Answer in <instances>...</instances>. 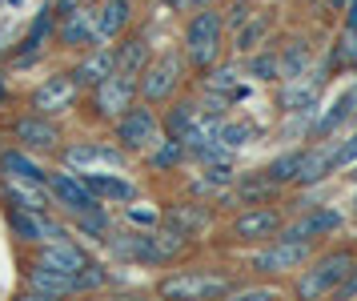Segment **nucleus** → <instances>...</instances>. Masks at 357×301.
Segmentation results:
<instances>
[{
	"label": "nucleus",
	"mask_w": 357,
	"mask_h": 301,
	"mask_svg": "<svg viewBox=\"0 0 357 301\" xmlns=\"http://www.w3.org/2000/svg\"><path fill=\"white\" fill-rule=\"evenodd\" d=\"M161 117L157 109H149V105H132L121 121H113V145L125 153V157H145L153 145L161 141Z\"/></svg>",
	"instance_id": "5"
},
{
	"label": "nucleus",
	"mask_w": 357,
	"mask_h": 301,
	"mask_svg": "<svg viewBox=\"0 0 357 301\" xmlns=\"http://www.w3.org/2000/svg\"><path fill=\"white\" fill-rule=\"evenodd\" d=\"M345 4H349V0H325V8H329V13H345Z\"/></svg>",
	"instance_id": "46"
},
{
	"label": "nucleus",
	"mask_w": 357,
	"mask_h": 301,
	"mask_svg": "<svg viewBox=\"0 0 357 301\" xmlns=\"http://www.w3.org/2000/svg\"><path fill=\"white\" fill-rule=\"evenodd\" d=\"M354 217H357V193H354Z\"/></svg>",
	"instance_id": "48"
},
{
	"label": "nucleus",
	"mask_w": 357,
	"mask_h": 301,
	"mask_svg": "<svg viewBox=\"0 0 357 301\" xmlns=\"http://www.w3.org/2000/svg\"><path fill=\"white\" fill-rule=\"evenodd\" d=\"M8 4H17V0H8Z\"/></svg>",
	"instance_id": "51"
},
{
	"label": "nucleus",
	"mask_w": 357,
	"mask_h": 301,
	"mask_svg": "<svg viewBox=\"0 0 357 301\" xmlns=\"http://www.w3.org/2000/svg\"><path fill=\"white\" fill-rule=\"evenodd\" d=\"M0 181H20V185H45L49 181V169L33 157V153H24V149H4L0 153Z\"/></svg>",
	"instance_id": "24"
},
{
	"label": "nucleus",
	"mask_w": 357,
	"mask_h": 301,
	"mask_svg": "<svg viewBox=\"0 0 357 301\" xmlns=\"http://www.w3.org/2000/svg\"><path fill=\"white\" fill-rule=\"evenodd\" d=\"M13 301H65V298H49V293H33V289H20Z\"/></svg>",
	"instance_id": "43"
},
{
	"label": "nucleus",
	"mask_w": 357,
	"mask_h": 301,
	"mask_svg": "<svg viewBox=\"0 0 357 301\" xmlns=\"http://www.w3.org/2000/svg\"><path fill=\"white\" fill-rule=\"evenodd\" d=\"M333 165H337V169L357 165V121H354V129H349V137H341L337 149H333Z\"/></svg>",
	"instance_id": "38"
},
{
	"label": "nucleus",
	"mask_w": 357,
	"mask_h": 301,
	"mask_svg": "<svg viewBox=\"0 0 357 301\" xmlns=\"http://www.w3.org/2000/svg\"><path fill=\"white\" fill-rule=\"evenodd\" d=\"M185 73L189 64L181 61L177 52H161L145 64V73L137 77V101L149 105V109H161V105H173L185 89Z\"/></svg>",
	"instance_id": "4"
},
{
	"label": "nucleus",
	"mask_w": 357,
	"mask_h": 301,
	"mask_svg": "<svg viewBox=\"0 0 357 301\" xmlns=\"http://www.w3.org/2000/svg\"><path fill=\"white\" fill-rule=\"evenodd\" d=\"M113 57H116V73H125V77H141L145 64L153 61V45H149L145 32H125V41L113 45Z\"/></svg>",
	"instance_id": "26"
},
{
	"label": "nucleus",
	"mask_w": 357,
	"mask_h": 301,
	"mask_svg": "<svg viewBox=\"0 0 357 301\" xmlns=\"http://www.w3.org/2000/svg\"><path fill=\"white\" fill-rule=\"evenodd\" d=\"M56 13V8H52ZM56 45L73 48V52H89V48H105L97 41V24H93V8L89 4H77L68 13H56V32H52Z\"/></svg>",
	"instance_id": "16"
},
{
	"label": "nucleus",
	"mask_w": 357,
	"mask_h": 301,
	"mask_svg": "<svg viewBox=\"0 0 357 301\" xmlns=\"http://www.w3.org/2000/svg\"><path fill=\"white\" fill-rule=\"evenodd\" d=\"M245 73H249L253 80L277 85V80H281V68H277V48H257V52H249V61H245Z\"/></svg>",
	"instance_id": "36"
},
{
	"label": "nucleus",
	"mask_w": 357,
	"mask_h": 301,
	"mask_svg": "<svg viewBox=\"0 0 357 301\" xmlns=\"http://www.w3.org/2000/svg\"><path fill=\"white\" fill-rule=\"evenodd\" d=\"M81 177V185L89 189V197L97 201V205H132L137 201V181H129V177L121 173H77Z\"/></svg>",
	"instance_id": "20"
},
{
	"label": "nucleus",
	"mask_w": 357,
	"mask_h": 301,
	"mask_svg": "<svg viewBox=\"0 0 357 301\" xmlns=\"http://www.w3.org/2000/svg\"><path fill=\"white\" fill-rule=\"evenodd\" d=\"M357 254L349 245H337V249H325L321 257H309L305 265L297 270V286H293V298L297 301H329L341 289V281L349 277Z\"/></svg>",
	"instance_id": "1"
},
{
	"label": "nucleus",
	"mask_w": 357,
	"mask_h": 301,
	"mask_svg": "<svg viewBox=\"0 0 357 301\" xmlns=\"http://www.w3.org/2000/svg\"><path fill=\"white\" fill-rule=\"evenodd\" d=\"M132 105H137V77H125V73H113L109 80H100L97 89L84 93V109H89V117L100 121V125L121 121Z\"/></svg>",
	"instance_id": "6"
},
{
	"label": "nucleus",
	"mask_w": 357,
	"mask_h": 301,
	"mask_svg": "<svg viewBox=\"0 0 357 301\" xmlns=\"http://www.w3.org/2000/svg\"><path fill=\"white\" fill-rule=\"evenodd\" d=\"M24 261L36 265V270H52V273H65V277H77V273L93 261V254H89L77 237H61V241L40 245V249H29Z\"/></svg>",
	"instance_id": "13"
},
{
	"label": "nucleus",
	"mask_w": 357,
	"mask_h": 301,
	"mask_svg": "<svg viewBox=\"0 0 357 301\" xmlns=\"http://www.w3.org/2000/svg\"><path fill=\"white\" fill-rule=\"evenodd\" d=\"M221 301H281V289H273V286H237Z\"/></svg>",
	"instance_id": "37"
},
{
	"label": "nucleus",
	"mask_w": 357,
	"mask_h": 301,
	"mask_svg": "<svg viewBox=\"0 0 357 301\" xmlns=\"http://www.w3.org/2000/svg\"><path fill=\"white\" fill-rule=\"evenodd\" d=\"M333 149L337 141H313L301 149V165H297V181L293 185H301V189H313V185H321L329 177L337 173V165H333Z\"/></svg>",
	"instance_id": "21"
},
{
	"label": "nucleus",
	"mask_w": 357,
	"mask_h": 301,
	"mask_svg": "<svg viewBox=\"0 0 357 301\" xmlns=\"http://www.w3.org/2000/svg\"><path fill=\"white\" fill-rule=\"evenodd\" d=\"M8 137L17 141V149L33 153V157H36V153H56L61 141H65V133H61V125H56L52 117H40V112H29V109L13 121Z\"/></svg>",
	"instance_id": "11"
},
{
	"label": "nucleus",
	"mask_w": 357,
	"mask_h": 301,
	"mask_svg": "<svg viewBox=\"0 0 357 301\" xmlns=\"http://www.w3.org/2000/svg\"><path fill=\"white\" fill-rule=\"evenodd\" d=\"M8 233L24 249H40L49 241L68 237V225L61 217H52V213H20V209H8Z\"/></svg>",
	"instance_id": "12"
},
{
	"label": "nucleus",
	"mask_w": 357,
	"mask_h": 301,
	"mask_svg": "<svg viewBox=\"0 0 357 301\" xmlns=\"http://www.w3.org/2000/svg\"><path fill=\"white\" fill-rule=\"evenodd\" d=\"M73 229L81 233V237H89V241H100L105 245V237L113 233L116 225H113V217H109V209L105 205H97V209H89V213H81V217H73Z\"/></svg>",
	"instance_id": "35"
},
{
	"label": "nucleus",
	"mask_w": 357,
	"mask_h": 301,
	"mask_svg": "<svg viewBox=\"0 0 357 301\" xmlns=\"http://www.w3.org/2000/svg\"><path fill=\"white\" fill-rule=\"evenodd\" d=\"M165 8H173V13H193V0H161Z\"/></svg>",
	"instance_id": "45"
},
{
	"label": "nucleus",
	"mask_w": 357,
	"mask_h": 301,
	"mask_svg": "<svg viewBox=\"0 0 357 301\" xmlns=\"http://www.w3.org/2000/svg\"><path fill=\"white\" fill-rule=\"evenodd\" d=\"M77 4H97V0H77Z\"/></svg>",
	"instance_id": "49"
},
{
	"label": "nucleus",
	"mask_w": 357,
	"mask_h": 301,
	"mask_svg": "<svg viewBox=\"0 0 357 301\" xmlns=\"http://www.w3.org/2000/svg\"><path fill=\"white\" fill-rule=\"evenodd\" d=\"M333 301H357V261H354V270H349V277L341 281V289L333 293Z\"/></svg>",
	"instance_id": "41"
},
{
	"label": "nucleus",
	"mask_w": 357,
	"mask_h": 301,
	"mask_svg": "<svg viewBox=\"0 0 357 301\" xmlns=\"http://www.w3.org/2000/svg\"><path fill=\"white\" fill-rule=\"evenodd\" d=\"M341 29L357 32V0H349V4H345V13H341Z\"/></svg>",
	"instance_id": "42"
},
{
	"label": "nucleus",
	"mask_w": 357,
	"mask_h": 301,
	"mask_svg": "<svg viewBox=\"0 0 357 301\" xmlns=\"http://www.w3.org/2000/svg\"><path fill=\"white\" fill-rule=\"evenodd\" d=\"M309 61H313V52H309V41L305 36H293L285 45L277 48V68H281V80H297L309 73Z\"/></svg>",
	"instance_id": "30"
},
{
	"label": "nucleus",
	"mask_w": 357,
	"mask_h": 301,
	"mask_svg": "<svg viewBox=\"0 0 357 301\" xmlns=\"http://www.w3.org/2000/svg\"><path fill=\"white\" fill-rule=\"evenodd\" d=\"M265 41H269V16H265V13H253V16H249V20L241 24V29L233 32V48H237L241 57L257 52Z\"/></svg>",
	"instance_id": "32"
},
{
	"label": "nucleus",
	"mask_w": 357,
	"mask_h": 301,
	"mask_svg": "<svg viewBox=\"0 0 357 301\" xmlns=\"http://www.w3.org/2000/svg\"><path fill=\"white\" fill-rule=\"evenodd\" d=\"M321 89H325V77H317V73H305V77H297V80H281L277 109L285 112V117L317 112L321 109Z\"/></svg>",
	"instance_id": "19"
},
{
	"label": "nucleus",
	"mask_w": 357,
	"mask_h": 301,
	"mask_svg": "<svg viewBox=\"0 0 357 301\" xmlns=\"http://www.w3.org/2000/svg\"><path fill=\"white\" fill-rule=\"evenodd\" d=\"M354 181H357V169H354Z\"/></svg>",
	"instance_id": "50"
},
{
	"label": "nucleus",
	"mask_w": 357,
	"mask_h": 301,
	"mask_svg": "<svg viewBox=\"0 0 357 301\" xmlns=\"http://www.w3.org/2000/svg\"><path fill=\"white\" fill-rule=\"evenodd\" d=\"M20 289L77 301V277H65V273H52V270H36V265H29V261H20Z\"/></svg>",
	"instance_id": "23"
},
{
	"label": "nucleus",
	"mask_w": 357,
	"mask_h": 301,
	"mask_svg": "<svg viewBox=\"0 0 357 301\" xmlns=\"http://www.w3.org/2000/svg\"><path fill=\"white\" fill-rule=\"evenodd\" d=\"M161 225H169V229H177L181 237L193 241L213 225V213L205 205H197V201H181V205H169L161 213Z\"/></svg>",
	"instance_id": "25"
},
{
	"label": "nucleus",
	"mask_w": 357,
	"mask_h": 301,
	"mask_svg": "<svg viewBox=\"0 0 357 301\" xmlns=\"http://www.w3.org/2000/svg\"><path fill=\"white\" fill-rule=\"evenodd\" d=\"M301 149H305V145H301ZM301 149H285L281 157H273L261 169V177H265L269 185H277V189L293 185V181H297V165H301Z\"/></svg>",
	"instance_id": "33"
},
{
	"label": "nucleus",
	"mask_w": 357,
	"mask_h": 301,
	"mask_svg": "<svg viewBox=\"0 0 357 301\" xmlns=\"http://www.w3.org/2000/svg\"><path fill=\"white\" fill-rule=\"evenodd\" d=\"M81 89H77V80H73V73H52V77H45L40 85H36L33 93H29V112H40V117H65V112H73L77 105H81Z\"/></svg>",
	"instance_id": "9"
},
{
	"label": "nucleus",
	"mask_w": 357,
	"mask_h": 301,
	"mask_svg": "<svg viewBox=\"0 0 357 301\" xmlns=\"http://www.w3.org/2000/svg\"><path fill=\"white\" fill-rule=\"evenodd\" d=\"M345 68L357 77V32H349V64H345Z\"/></svg>",
	"instance_id": "44"
},
{
	"label": "nucleus",
	"mask_w": 357,
	"mask_h": 301,
	"mask_svg": "<svg viewBox=\"0 0 357 301\" xmlns=\"http://www.w3.org/2000/svg\"><path fill=\"white\" fill-rule=\"evenodd\" d=\"M77 301H145V293H137V289H105V293H89V298H77Z\"/></svg>",
	"instance_id": "40"
},
{
	"label": "nucleus",
	"mask_w": 357,
	"mask_h": 301,
	"mask_svg": "<svg viewBox=\"0 0 357 301\" xmlns=\"http://www.w3.org/2000/svg\"><path fill=\"white\" fill-rule=\"evenodd\" d=\"M0 101H8V77L0 73Z\"/></svg>",
	"instance_id": "47"
},
{
	"label": "nucleus",
	"mask_w": 357,
	"mask_h": 301,
	"mask_svg": "<svg viewBox=\"0 0 357 301\" xmlns=\"http://www.w3.org/2000/svg\"><path fill=\"white\" fill-rule=\"evenodd\" d=\"M45 189H49V197H52V209L65 213V221L81 217V213H89V209H97V201L89 197V189L81 185V177L73 173V169H49Z\"/></svg>",
	"instance_id": "15"
},
{
	"label": "nucleus",
	"mask_w": 357,
	"mask_h": 301,
	"mask_svg": "<svg viewBox=\"0 0 357 301\" xmlns=\"http://www.w3.org/2000/svg\"><path fill=\"white\" fill-rule=\"evenodd\" d=\"M221 16H225V29L237 32V29L245 24V20L253 16V0H229V4H225V13H221Z\"/></svg>",
	"instance_id": "39"
},
{
	"label": "nucleus",
	"mask_w": 357,
	"mask_h": 301,
	"mask_svg": "<svg viewBox=\"0 0 357 301\" xmlns=\"http://www.w3.org/2000/svg\"><path fill=\"white\" fill-rule=\"evenodd\" d=\"M61 165L73 169V173H97L100 165L121 169V165H129V157L113 141H68L61 149Z\"/></svg>",
	"instance_id": "14"
},
{
	"label": "nucleus",
	"mask_w": 357,
	"mask_h": 301,
	"mask_svg": "<svg viewBox=\"0 0 357 301\" xmlns=\"http://www.w3.org/2000/svg\"><path fill=\"white\" fill-rule=\"evenodd\" d=\"M185 161H189V153H185V145L173 141V137H161V141L145 153V165L153 169V173H173V169H181Z\"/></svg>",
	"instance_id": "31"
},
{
	"label": "nucleus",
	"mask_w": 357,
	"mask_h": 301,
	"mask_svg": "<svg viewBox=\"0 0 357 301\" xmlns=\"http://www.w3.org/2000/svg\"><path fill=\"white\" fill-rule=\"evenodd\" d=\"M253 137H257V125H249V121H233V117H225L221 125L213 129V141L221 145V149H229V153L245 149Z\"/></svg>",
	"instance_id": "34"
},
{
	"label": "nucleus",
	"mask_w": 357,
	"mask_h": 301,
	"mask_svg": "<svg viewBox=\"0 0 357 301\" xmlns=\"http://www.w3.org/2000/svg\"><path fill=\"white\" fill-rule=\"evenodd\" d=\"M233 289H237L233 273L193 265V270H173V273H165V277H157L153 298L157 301H221Z\"/></svg>",
	"instance_id": "3"
},
{
	"label": "nucleus",
	"mask_w": 357,
	"mask_h": 301,
	"mask_svg": "<svg viewBox=\"0 0 357 301\" xmlns=\"http://www.w3.org/2000/svg\"><path fill=\"white\" fill-rule=\"evenodd\" d=\"M349 121H357V85H349L345 93L329 105V109L313 112V125H309V141H337V133Z\"/></svg>",
	"instance_id": "17"
},
{
	"label": "nucleus",
	"mask_w": 357,
	"mask_h": 301,
	"mask_svg": "<svg viewBox=\"0 0 357 301\" xmlns=\"http://www.w3.org/2000/svg\"><path fill=\"white\" fill-rule=\"evenodd\" d=\"M68 73H73V80H77V89H81V93L97 89L100 80H109V77L116 73L113 45H105V48H89V52H81V61L73 64Z\"/></svg>",
	"instance_id": "22"
},
{
	"label": "nucleus",
	"mask_w": 357,
	"mask_h": 301,
	"mask_svg": "<svg viewBox=\"0 0 357 301\" xmlns=\"http://www.w3.org/2000/svg\"><path fill=\"white\" fill-rule=\"evenodd\" d=\"M313 257V245H301V241H265L257 245V254L249 257V270L257 277H285V273H297Z\"/></svg>",
	"instance_id": "8"
},
{
	"label": "nucleus",
	"mask_w": 357,
	"mask_h": 301,
	"mask_svg": "<svg viewBox=\"0 0 357 301\" xmlns=\"http://www.w3.org/2000/svg\"><path fill=\"white\" fill-rule=\"evenodd\" d=\"M225 52V16L221 8H197L185 20V36H181V61L189 64L193 73H205L221 61Z\"/></svg>",
	"instance_id": "2"
},
{
	"label": "nucleus",
	"mask_w": 357,
	"mask_h": 301,
	"mask_svg": "<svg viewBox=\"0 0 357 301\" xmlns=\"http://www.w3.org/2000/svg\"><path fill=\"white\" fill-rule=\"evenodd\" d=\"M93 8V24H97V41L100 45H113L137 20V0H97L89 4Z\"/></svg>",
	"instance_id": "18"
},
{
	"label": "nucleus",
	"mask_w": 357,
	"mask_h": 301,
	"mask_svg": "<svg viewBox=\"0 0 357 301\" xmlns=\"http://www.w3.org/2000/svg\"><path fill=\"white\" fill-rule=\"evenodd\" d=\"M289 221L277 205H257V209H237V217L225 225V237L233 245H265L281 233V225Z\"/></svg>",
	"instance_id": "7"
},
{
	"label": "nucleus",
	"mask_w": 357,
	"mask_h": 301,
	"mask_svg": "<svg viewBox=\"0 0 357 301\" xmlns=\"http://www.w3.org/2000/svg\"><path fill=\"white\" fill-rule=\"evenodd\" d=\"M241 80V68L237 64H213V68H205L201 73V93H217V96H229V105L233 101H245V89L237 85Z\"/></svg>",
	"instance_id": "29"
},
{
	"label": "nucleus",
	"mask_w": 357,
	"mask_h": 301,
	"mask_svg": "<svg viewBox=\"0 0 357 301\" xmlns=\"http://www.w3.org/2000/svg\"><path fill=\"white\" fill-rule=\"evenodd\" d=\"M0 197L8 209L20 213H52V197L45 185H20V181H0Z\"/></svg>",
	"instance_id": "27"
},
{
	"label": "nucleus",
	"mask_w": 357,
	"mask_h": 301,
	"mask_svg": "<svg viewBox=\"0 0 357 301\" xmlns=\"http://www.w3.org/2000/svg\"><path fill=\"white\" fill-rule=\"evenodd\" d=\"M345 229V213L333 205H309L301 217H293V221L281 225V241H301V245H317L321 237H333Z\"/></svg>",
	"instance_id": "10"
},
{
	"label": "nucleus",
	"mask_w": 357,
	"mask_h": 301,
	"mask_svg": "<svg viewBox=\"0 0 357 301\" xmlns=\"http://www.w3.org/2000/svg\"><path fill=\"white\" fill-rule=\"evenodd\" d=\"M52 32H56V13H52V4H45V8L36 13L33 29L24 32V41L17 45V64H29V61H36V57L45 52V45L52 41Z\"/></svg>",
	"instance_id": "28"
}]
</instances>
